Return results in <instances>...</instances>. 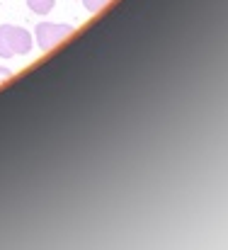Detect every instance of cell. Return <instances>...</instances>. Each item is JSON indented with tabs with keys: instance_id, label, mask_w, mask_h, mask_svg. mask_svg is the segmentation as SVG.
I'll return each mask as SVG.
<instances>
[{
	"instance_id": "4",
	"label": "cell",
	"mask_w": 228,
	"mask_h": 250,
	"mask_svg": "<svg viewBox=\"0 0 228 250\" xmlns=\"http://www.w3.org/2000/svg\"><path fill=\"white\" fill-rule=\"evenodd\" d=\"M83 5H85L87 12H100L107 5V0H83Z\"/></svg>"
},
{
	"instance_id": "5",
	"label": "cell",
	"mask_w": 228,
	"mask_h": 250,
	"mask_svg": "<svg viewBox=\"0 0 228 250\" xmlns=\"http://www.w3.org/2000/svg\"><path fill=\"white\" fill-rule=\"evenodd\" d=\"M7 78H12V71H10V68H5V66H0V83H5Z\"/></svg>"
},
{
	"instance_id": "3",
	"label": "cell",
	"mask_w": 228,
	"mask_h": 250,
	"mask_svg": "<svg viewBox=\"0 0 228 250\" xmlns=\"http://www.w3.org/2000/svg\"><path fill=\"white\" fill-rule=\"evenodd\" d=\"M27 5H29V10L37 12V15H49V12L54 10L56 0H27Z\"/></svg>"
},
{
	"instance_id": "1",
	"label": "cell",
	"mask_w": 228,
	"mask_h": 250,
	"mask_svg": "<svg viewBox=\"0 0 228 250\" xmlns=\"http://www.w3.org/2000/svg\"><path fill=\"white\" fill-rule=\"evenodd\" d=\"M32 34L17 24H0V59L24 56L32 51Z\"/></svg>"
},
{
	"instance_id": "2",
	"label": "cell",
	"mask_w": 228,
	"mask_h": 250,
	"mask_svg": "<svg viewBox=\"0 0 228 250\" xmlns=\"http://www.w3.org/2000/svg\"><path fill=\"white\" fill-rule=\"evenodd\" d=\"M73 34L71 24H56V22H39L34 27V39L39 44L41 51H51L54 46H59L66 37Z\"/></svg>"
}]
</instances>
